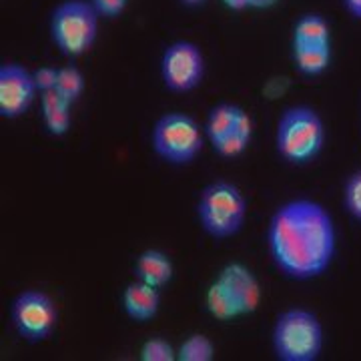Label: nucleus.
Instances as JSON below:
<instances>
[{
  "instance_id": "1",
  "label": "nucleus",
  "mask_w": 361,
  "mask_h": 361,
  "mask_svg": "<svg viewBox=\"0 0 361 361\" xmlns=\"http://www.w3.org/2000/svg\"><path fill=\"white\" fill-rule=\"evenodd\" d=\"M265 245L285 279L301 283L319 279L336 261V221L319 201L289 199L273 211Z\"/></svg>"
},
{
  "instance_id": "2",
  "label": "nucleus",
  "mask_w": 361,
  "mask_h": 361,
  "mask_svg": "<svg viewBox=\"0 0 361 361\" xmlns=\"http://www.w3.org/2000/svg\"><path fill=\"white\" fill-rule=\"evenodd\" d=\"M327 141L323 116L310 104L287 106L275 125V151L291 167H305L322 155Z\"/></svg>"
},
{
  "instance_id": "3",
  "label": "nucleus",
  "mask_w": 361,
  "mask_h": 361,
  "mask_svg": "<svg viewBox=\"0 0 361 361\" xmlns=\"http://www.w3.org/2000/svg\"><path fill=\"white\" fill-rule=\"evenodd\" d=\"M325 343V331L319 317L305 307L283 310L273 323L271 345L279 361L319 360Z\"/></svg>"
},
{
  "instance_id": "4",
  "label": "nucleus",
  "mask_w": 361,
  "mask_h": 361,
  "mask_svg": "<svg viewBox=\"0 0 361 361\" xmlns=\"http://www.w3.org/2000/svg\"><path fill=\"white\" fill-rule=\"evenodd\" d=\"M249 213L243 191L229 180H213L197 199V219L213 239H231L243 229Z\"/></svg>"
},
{
  "instance_id": "5",
  "label": "nucleus",
  "mask_w": 361,
  "mask_h": 361,
  "mask_svg": "<svg viewBox=\"0 0 361 361\" xmlns=\"http://www.w3.org/2000/svg\"><path fill=\"white\" fill-rule=\"evenodd\" d=\"M101 16L90 0H61L51 13L49 30L54 47L65 56L77 59L94 47Z\"/></svg>"
},
{
  "instance_id": "6",
  "label": "nucleus",
  "mask_w": 361,
  "mask_h": 361,
  "mask_svg": "<svg viewBox=\"0 0 361 361\" xmlns=\"http://www.w3.org/2000/svg\"><path fill=\"white\" fill-rule=\"evenodd\" d=\"M151 147L163 163L171 167H187L203 153L205 137L193 116L180 111H169L153 125Z\"/></svg>"
},
{
  "instance_id": "7",
  "label": "nucleus",
  "mask_w": 361,
  "mask_h": 361,
  "mask_svg": "<svg viewBox=\"0 0 361 361\" xmlns=\"http://www.w3.org/2000/svg\"><path fill=\"white\" fill-rule=\"evenodd\" d=\"M11 323L26 343H42L59 325V307L49 293L25 289L11 303Z\"/></svg>"
},
{
  "instance_id": "8",
  "label": "nucleus",
  "mask_w": 361,
  "mask_h": 361,
  "mask_svg": "<svg viewBox=\"0 0 361 361\" xmlns=\"http://www.w3.org/2000/svg\"><path fill=\"white\" fill-rule=\"evenodd\" d=\"M205 78V54L191 40H175L161 56V80L171 92H191Z\"/></svg>"
},
{
  "instance_id": "9",
  "label": "nucleus",
  "mask_w": 361,
  "mask_h": 361,
  "mask_svg": "<svg viewBox=\"0 0 361 361\" xmlns=\"http://www.w3.org/2000/svg\"><path fill=\"white\" fill-rule=\"evenodd\" d=\"M39 94L32 71L25 65L6 61L0 65V116L2 118H20L28 113Z\"/></svg>"
},
{
  "instance_id": "10",
  "label": "nucleus",
  "mask_w": 361,
  "mask_h": 361,
  "mask_svg": "<svg viewBox=\"0 0 361 361\" xmlns=\"http://www.w3.org/2000/svg\"><path fill=\"white\" fill-rule=\"evenodd\" d=\"M217 279L231 291L235 299L239 301L243 315H251L259 310L261 305V285L255 273L249 269L243 263H227L223 269L217 273Z\"/></svg>"
},
{
  "instance_id": "11",
  "label": "nucleus",
  "mask_w": 361,
  "mask_h": 361,
  "mask_svg": "<svg viewBox=\"0 0 361 361\" xmlns=\"http://www.w3.org/2000/svg\"><path fill=\"white\" fill-rule=\"evenodd\" d=\"M121 303L129 319L137 323H149L155 319L161 310V295L159 289L135 279L125 287Z\"/></svg>"
},
{
  "instance_id": "12",
  "label": "nucleus",
  "mask_w": 361,
  "mask_h": 361,
  "mask_svg": "<svg viewBox=\"0 0 361 361\" xmlns=\"http://www.w3.org/2000/svg\"><path fill=\"white\" fill-rule=\"evenodd\" d=\"M135 279H139L142 283L151 285L155 289H163L173 281L175 267L173 261L165 251L159 249H147L135 261Z\"/></svg>"
},
{
  "instance_id": "13",
  "label": "nucleus",
  "mask_w": 361,
  "mask_h": 361,
  "mask_svg": "<svg viewBox=\"0 0 361 361\" xmlns=\"http://www.w3.org/2000/svg\"><path fill=\"white\" fill-rule=\"evenodd\" d=\"M291 47H331V25L319 13L301 14L291 28Z\"/></svg>"
},
{
  "instance_id": "14",
  "label": "nucleus",
  "mask_w": 361,
  "mask_h": 361,
  "mask_svg": "<svg viewBox=\"0 0 361 361\" xmlns=\"http://www.w3.org/2000/svg\"><path fill=\"white\" fill-rule=\"evenodd\" d=\"M40 115L51 137H65L73 127V104L56 90L40 94Z\"/></svg>"
},
{
  "instance_id": "15",
  "label": "nucleus",
  "mask_w": 361,
  "mask_h": 361,
  "mask_svg": "<svg viewBox=\"0 0 361 361\" xmlns=\"http://www.w3.org/2000/svg\"><path fill=\"white\" fill-rule=\"evenodd\" d=\"M205 310L213 319L223 323L235 322L239 317H245L241 305H239V301L235 299V295H233L225 285L221 283L219 279H215L213 283L207 287Z\"/></svg>"
},
{
  "instance_id": "16",
  "label": "nucleus",
  "mask_w": 361,
  "mask_h": 361,
  "mask_svg": "<svg viewBox=\"0 0 361 361\" xmlns=\"http://www.w3.org/2000/svg\"><path fill=\"white\" fill-rule=\"evenodd\" d=\"M331 47H291V61L303 77H322L331 66Z\"/></svg>"
},
{
  "instance_id": "17",
  "label": "nucleus",
  "mask_w": 361,
  "mask_h": 361,
  "mask_svg": "<svg viewBox=\"0 0 361 361\" xmlns=\"http://www.w3.org/2000/svg\"><path fill=\"white\" fill-rule=\"evenodd\" d=\"M251 139H253V118L247 111H243V115L239 116L235 129L229 135H225L221 141L215 142L213 149L223 159H235V157L243 155L249 149Z\"/></svg>"
},
{
  "instance_id": "18",
  "label": "nucleus",
  "mask_w": 361,
  "mask_h": 361,
  "mask_svg": "<svg viewBox=\"0 0 361 361\" xmlns=\"http://www.w3.org/2000/svg\"><path fill=\"white\" fill-rule=\"evenodd\" d=\"M243 111H245V109H241L239 104H233V103L215 104V106L209 111V115H207V121H205V133H207V137H209V141L215 145V142L221 141L225 135H229V133L235 129V125H237L239 116L243 115Z\"/></svg>"
},
{
  "instance_id": "19",
  "label": "nucleus",
  "mask_w": 361,
  "mask_h": 361,
  "mask_svg": "<svg viewBox=\"0 0 361 361\" xmlns=\"http://www.w3.org/2000/svg\"><path fill=\"white\" fill-rule=\"evenodd\" d=\"M85 75L77 65H65L59 68V80H56V92L65 97L71 104L78 103V99L85 92Z\"/></svg>"
},
{
  "instance_id": "20",
  "label": "nucleus",
  "mask_w": 361,
  "mask_h": 361,
  "mask_svg": "<svg viewBox=\"0 0 361 361\" xmlns=\"http://www.w3.org/2000/svg\"><path fill=\"white\" fill-rule=\"evenodd\" d=\"M179 361H213L215 360V343L205 334L189 336L177 349Z\"/></svg>"
},
{
  "instance_id": "21",
  "label": "nucleus",
  "mask_w": 361,
  "mask_h": 361,
  "mask_svg": "<svg viewBox=\"0 0 361 361\" xmlns=\"http://www.w3.org/2000/svg\"><path fill=\"white\" fill-rule=\"evenodd\" d=\"M341 203L353 221L361 223V169L353 171L343 183Z\"/></svg>"
},
{
  "instance_id": "22",
  "label": "nucleus",
  "mask_w": 361,
  "mask_h": 361,
  "mask_svg": "<svg viewBox=\"0 0 361 361\" xmlns=\"http://www.w3.org/2000/svg\"><path fill=\"white\" fill-rule=\"evenodd\" d=\"M141 361H175L177 360V349L169 343L163 337H151L141 345L139 351Z\"/></svg>"
},
{
  "instance_id": "23",
  "label": "nucleus",
  "mask_w": 361,
  "mask_h": 361,
  "mask_svg": "<svg viewBox=\"0 0 361 361\" xmlns=\"http://www.w3.org/2000/svg\"><path fill=\"white\" fill-rule=\"evenodd\" d=\"M90 4L94 6V11L99 13L101 18L106 20H115L121 14L127 11L129 0H90Z\"/></svg>"
},
{
  "instance_id": "24",
  "label": "nucleus",
  "mask_w": 361,
  "mask_h": 361,
  "mask_svg": "<svg viewBox=\"0 0 361 361\" xmlns=\"http://www.w3.org/2000/svg\"><path fill=\"white\" fill-rule=\"evenodd\" d=\"M32 77L37 82L39 92H49L56 89V80H59V68L56 66H39L37 71H32Z\"/></svg>"
},
{
  "instance_id": "25",
  "label": "nucleus",
  "mask_w": 361,
  "mask_h": 361,
  "mask_svg": "<svg viewBox=\"0 0 361 361\" xmlns=\"http://www.w3.org/2000/svg\"><path fill=\"white\" fill-rule=\"evenodd\" d=\"M341 4L353 20L361 23V0H341Z\"/></svg>"
},
{
  "instance_id": "26",
  "label": "nucleus",
  "mask_w": 361,
  "mask_h": 361,
  "mask_svg": "<svg viewBox=\"0 0 361 361\" xmlns=\"http://www.w3.org/2000/svg\"><path fill=\"white\" fill-rule=\"evenodd\" d=\"M225 8H229L233 13H241L249 8V0H221Z\"/></svg>"
},
{
  "instance_id": "27",
  "label": "nucleus",
  "mask_w": 361,
  "mask_h": 361,
  "mask_svg": "<svg viewBox=\"0 0 361 361\" xmlns=\"http://www.w3.org/2000/svg\"><path fill=\"white\" fill-rule=\"evenodd\" d=\"M279 0H249V8H255V11H269L277 4Z\"/></svg>"
},
{
  "instance_id": "28",
  "label": "nucleus",
  "mask_w": 361,
  "mask_h": 361,
  "mask_svg": "<svg viewBox=\"0 0 361 361\" xmlns=\"http://www.w3.org/2000/svg\"><path fill=\"white\" fill-rule=\"evenodd\" d=\"M185 6H191V8H195V6H201V4H205L207 0H180Z\"/></svg>"
}]
</instances>
